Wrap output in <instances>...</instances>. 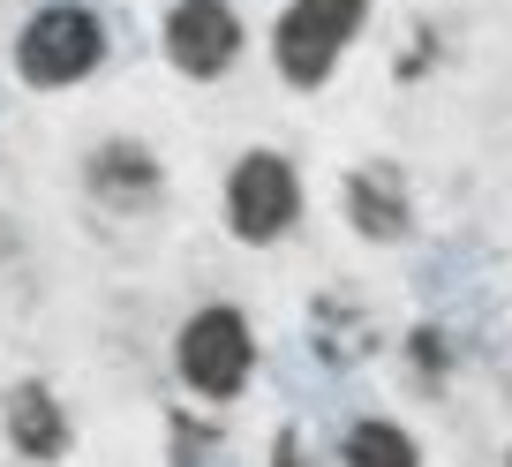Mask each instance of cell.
Listing matches in <instances>:
<instances>
[{"instance_id": "7", "label": "cell", "mask_w": 512, "mask_h": 467, "mask_svg": "<svg viewBox=\"0 0 512 467\" xmlns=\"http://www.w3.org/2000/svg\"><path fill=\"white\" fill-rule=\"evenodd\" d=\"M8 437H16V452H31V460H53V452L68 445V422H61V407H53L46 385H23L16 400H8Z\"/></svg>"}, {"instance_id": "9", "label": "cell", "mask_w": 512, "mask_h": 467, "mask_svg": "<svg viewBox=\"0 0 512 467\" xmlns=\"http://www.w3.org/2000/svg\"><path fill=\"white\" fill-rule=\"evenodd\" d=\"M91 181H98V189H151V159H144V151H128V144H106L98 166H91Z\"/></svg>"}, {"instance_id": "4", "label": "cell", "mask_w": 512, "mask_h": 467, "mask_svg": "<svg viewBox=\"0 0 512 467\" xmlns=\"http://www.w3.org/2000/svg\"><path fill=\"white\" fill-rule=\"evenodd\" d=\"M294 211H302V189H294V166L279 159V151H249V159L234 166V181H226V219H234L241 242H272V234H287Z\"/></svg>"}, {"instance_id": "6", "label": "cell", "mask_w": 512, "mask_h": 467, "mask_svg": "<svg viewBox=\"0 0 512 467\" xmlns=\"http://www.w3.org/2000/svg\"><path fill=\"white\" fill-rule=\"evenodd\" d=\"M347 211L362 234H377V242H400L407 234V196H400V174L392 166H362V174L347 181Z\"/></svg>"}, {"instance_id": "1", "label": "cell", "mask_w": 512, "mask_h": 467, "mask_svg": "<svg viewBox=\"0 0 512 467\" xmlns=\"http://www.w3.org/2000/svg\"><path fill=\"white\" fill-rule=\"evenodd\" d=\"M98 61H106V31H98V16L76 8V0L38 8V16L23 23V38H16V68H23V83H38V91H61V83L91 76Z\"/></svg>"}, {"instance_id": "2", "label": "cell", "mask_w": 512, "mask_h": 467, "mask_svg": "<svg viewBox=\"0 0 512 467\" xmlns=\"http://www.w3.org/2000/svg\"><path fill=\"white\" fill-rule=\"evenodd\" d=\"M362 8H369V0H294L287 16H279V38H272L279 76H287V83H324L332 61L347 53Z\"/></svg>"}, {"instance_id": "3", "label": "cell", "mask_w": 512, "mask_h": 467, "mask_svg": "<svg viewBox=\"0 0 512 467\" xmlns=\"http://www.w3.org/2000/svg\"><path fill=\"white\" fill-rule=\"evenodd\" d=\"M249 324L234 317V309H196L189 324H181V377H189L204 400H234L241 385H249Z\"/></svg>"}, {"instance_id": "8", "label": "cell", "mask_w": 512, "mask_h": 467, "mask_svg": "<svg viewBox=\"0 0 512 467\" xmlns=\"http://www.w3.org/2000/svg\"><path fill=\"white\" fill-rule=\"evenodd\" d=\"M339 467H415V437L400 422H354Z\"/></svg>"}, {"instance_id": "5", "label": "cell", "mask_w": 512, "mask_h": 467, "mask_svg": "<svg viewBox=\"0 0 512 467\" xmlns=\"http://www.w3.org/2000/svg\"><path fill=\"white\" fill-rule=\"evenodd\" d=\"M234 53H241V23L226 0H181L166 16V61L181 76H219Z\"/></svg>"}]
</instances>
